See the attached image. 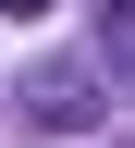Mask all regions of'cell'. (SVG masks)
Instances as JSON below:
<instances>
[{
    "label": "cell",
    "instance_id": "6da1fadb",
    "mask_svg": "<svg viewBox=\"0 0 135 148\" xmlns=\"http://www.w3.org/2000/svg\"><path fill=\"white\" fill-rule=\"evenodd\" d=\"M25 111L49 123V136H86L111 99H98V74H37V86H25Z\"/></svg>",
    "mask_w": 135,
    "mask_h": 148
},
{
    "label": "cell",
    "instance_id": "7a4b0ae2",
    "mask_svg": "<svg viewBox=\"0 0 135 148\" xmlns=\"http://www.w3.org/2000/svg\"><path fill=\"white\" fill-rule=\"evenodd\" d=\"M37 12H49V0H0V25H37Z\"/></svg>",
    "mask_w": 135,
    "mask_h": 148
}]
</instances>
